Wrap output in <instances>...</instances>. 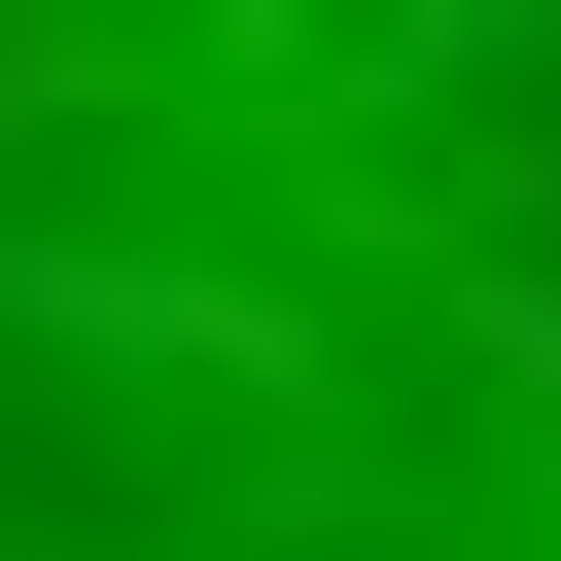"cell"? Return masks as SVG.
I'll list each match as a JSON object with an SVG mask.
<instances>
[{"label":"cell","instance_id":"obj_1","mask_svg":"<svg viewBox=\"0 0 561 561\" xmlns=\"http://www.w3.org/2000/svg\"><path fill=\"white\" fill-rule=\"evenodd\" d=\"M0 561H561V0H0Z\"/></svg>","mask_w":561,"mask_h":561}]
</instances>
